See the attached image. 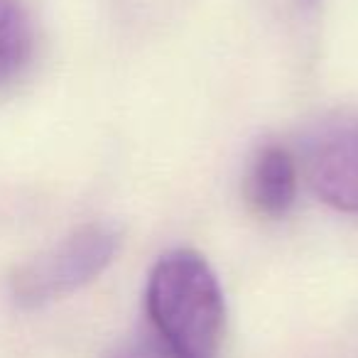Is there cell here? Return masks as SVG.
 Segmentation results:
<instances>
[{
    "label": "cell",
    "instance_id": "6da1fadb",
    "mask_svg": "<svg viewBox=\"0 0 358 358\" xmlns=\"http://www.w3.org/2000/svg\"><path fill=\"white\" fill-rule=\"evenodd\" d=\"M145 304L150 329L179 358H214L226 307L219 278L199 253L162 255L150 273Z\"/></svg>",
    "mask_w": 358,
    "mask_h": 358
},
{
    "label": "cell",
    "instance_id": "7a4b0ae2",
    "mask_svg": "<svg viewBox=\"0 0 358 358\" xmlns=\"http://www.w3.org/2000/svg\"><path fill=\"white\" fill-rule=\"evenodd\" d=\"M118 245L120 231L115 226H81L13 273V302L20 309H40L69 297L108 268L118 253Z\"/></svg>",
    "mask_w": 358,
    "mask_h": 358
},
{
    "label": "cell",
    "instance_id": "3957f363",
    "mask_svg": "<svg viewBox=\"0 0 358 358\" xmlns=\"http://www.w3.org/2000/svg\"><path fill=\"white\" fill-rule=\"evenodd\" d=\"M304 169L312 189L324 204L358 214V110L327 115L309 133Z\"/></svg>",
    "mask_w": 358,
    "mask_h": 358
},
{
    "label": "cell",
    "instance_id": "277c9868",
    "mask_svg": "<svg viewBox=\"0 0 358 358\" xmlns=\"http://www.w3.org/2000/svg\"><path fill=\"white\" fill-rule=\"evenodd\" d=\"M248 194L263 216L280 219L292 209L297 196V162L289 150L280 145L260 150L248 177Z\"/></svg>",
    "mask_w": 358,
    "mask_h": 358
},
{
    "label": "cell",
    "instance_id": "5b68a950",
    "mask_svg": "<svg viewBox=\"0 0 358 358\" xmlns=\"http://www.w3.org/2000/svg\"><path fill=\"white\" fill-rule=\"evenodd\" d=\"M35 50V27L20 0H0V89L25 71Z\"/></svg>",
    "mask_w": 358,
    "mask_h": 358
},
{
    "label": "cell",
    "instance_id": "8992f818",
    "mask_svg": "<svg viewBox=\"0 0 358 358\" xmlns=\"http://www.w3.org/2000/svg\"><path fill=\"white\" fill-rule=\"evenodd\" d=\"M110 358H179L172 348H167L157 336L155 331L150 329L145 336L135 338V341L125 343L118 353H113Z\"/></svg>",
    "mask_w": 358,
    "mask_h": 358
},
{
    "label": "cell",
    "instance_id": "52a82bcc",
    "mask_svg": "<svg viewBox=\"0 0 358 358\" xmlns=\"http://www.w3.org/2000/svg\"><path fill=\"white\" fill-rule=\"evenodd\" d=\"M299 3H302V6H307V8H312V6H317L319 0H299Z\"/></svg>",
    "mask_w": 358,
    "mask_h": 358
}]
</instances>
